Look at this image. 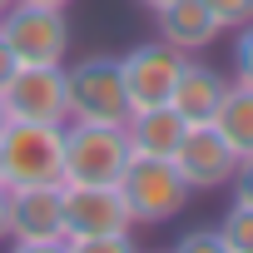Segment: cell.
I'll return each mask as SVG.
<instances>
[{"label":"cell","mask_w":253,"mask_h":253,"mask_svg":"<svg viewBox=\"0 0 253 253\" xmlns=\"http://www.w3.org/2000/svg\"><path fill=\"white\" fill-rule=\"evenodd\" d=\"M124 134H129V149H134V154L174 159L179 144H184V134H189V119H184L174 104H149V109H129Z\"/></svg>","instance_id":"cell-12"},{"label":"cell","mask_w":253,"mask_h":253,"mask_svg":"<svg viewBox=\"0 0 253 253\" xmlns=\"http://www.w3.org/2000/svg\"><path fill=\"white\" fill-rule=\"evenodd\" d=\"M0 40L10 45V55L20 65H65L70 60V20L60 5L15 0L0 15Z\"/></svg>","instance_id":"cell-4"},{"label":"cell","mask_w":253,"mask_h":253,"mask_svg":"<svg viewBox=\"0 0 253 253\" xmlns=\"http://www.w3.org/2000/svg\"><path fill=\"white\" fill-rule=\"evenodd\" d=\"M228 189H233V199H238V204H253V154H243V159H238V169H233Z\"/></svg>","instance_id":"cell-20"},{"label":"cell","mask_w":253,"mask_h":253,"mask_svg":"<svg viewBox=\"0 0 253 253\" xmlns=\"http://www.w3.org/2000/svg\"><path fill=\"white\" fill-rule=\"evenodd\" d=\"M0 179H5V189L60 184L65 179V124L10 119L0 134Z\"/></svg>","instance_id":"cell-2"},{"label":"cell","mask_w":253,"mask_h":253,"mask_svg":"<svg viewBox=\"0 0 253 253\" xmlns=\"http://www.w3.org/2000/svg\"><path fill=\"white\" fill-rule=\"evenodd\" d=\"M5 109L10 119H40V124H70V89H65V65H20L15 80L5 84Z\"/></svg>","instance_id":"cell-9"},{"label":"cell","mask_w":253,"mask_h":253,"mask_svg":"<svg viewBox=\"0 0 253 253\" xmlns=\"http://www.w3.org/2000/svg\"><path fill=\"white\" fill-rule=\"evenodd\" d=\"M174 164L189 179V189H228V179L238 169V154L228 149V139L213 129V124H189Z\"/></svg>","instance_id":"cell-10"},{"label":"cell","mask_w":253,"mask_h":253,"mask_svg":"<svg viewBox=\"0 0 253 253\" xmlns=\"http://www.w3.org/2000/svg\"><path fill=\"white\" fill-rule=\"evenodd\" d=\"M213 129L228 139V149H233L238 159L253 154V89H248V84H233V80H228L223 104H218V114H213Z\"/></svg>","instance_id":"cell-14"},{"label":"cell","mask_w":253,"mask_h":253,"mask_svg":"<svg viewBox=\"0 0 253 253\" xmlns=\"http://www.w3.org/2000/svg\"><path fill=\"white\" fill-rule=\"evenodd\" d=\"M65 189V248L75 253L89 238L129 233V209H124L114 184H60Z\"/></svg>","instance_id":"cell-7"},{"label":"cell","mask_w":253,"mask_h":253,"mask_svg":"<svg viewBox=\"0 0 253 253\" xmlns=\"http://www.w3.org/2000/svg\"><path fill=\"white\" fill-rule=\"evenodd\" d=\"M233 84L253 89V20L243 30H233Z\"/></svg>","instance_id":"cell-17"},{"label":"cell","mask_w":253,"mask_h":253,"mask_svg":"<svg viewBox=\"0 0 253 253\" xmlns=\"http://www.w3.org/2000/svg\"><path fill=\"white\" fill-rule=\"evenodd\" d=\"M0 184H5V179H0Z\"/></svg>","instance_id":"cell-27"},{"label":"cell","mask_w":253,"mask_h":253,"mask_svg":"<svg viewBox=\"0 0 253 253\" xmlns=\"http://www.w3.org/2000/svg\"><path fill=\"white\" fill-rule=\"evenodd\" d=\"M179 65H184V55L174 45H164L159 35L144 40V45H134L129 55H119V75H124V99H129V109L169 104L174 80H179Z\"/></svg>","instance_id":"cell-8"},{"label":"cell","mask_w":253,"mask_h":253,"mask_svg":"<svg viewBox=\"0 0 253 253\" xmlns=\"http://www.w3.org/2000/svg\"><path fill=\"white\" fill-rule=\"evenodd\" d=\"M10 5H15V0H0V15H5V10H10Z\"/></svg>","instance_id":"cell-26"},{"label":"cell","mask_w":253,"mask_h":253,"mask_svg":"<svg viewBox=\"0 0 253 253\" xmlns=\"http://www.w3.org/2000/svg\"><path fill=\"white\" fill-rule=\"evenodd\" d=\"M5 233H10V189L0 184V238H5Z\"/></svg>","instance_id":"cell-22"},{"label":"cell","mask_w":253,"mask_h":253,"mask_svg":"<svg viewBox=\"0 0 253 253\" xmlns=\"http://www.w3.org/2000/svg\"><path fill=\"white\" fill-rule=\"evenodd\" d=\"M139 5H144V10H159V5H169V0H139Z\"/></svg>","instance_id":"cell-25"},{"label":"cell","mask_w":253,"mask_h":253,"mask_svg":"<svg viewBox=\"0 0 253 253\" xmlns=\"http://www.w3.org/2000/svg\"><path fill=\"white\" fill-rule=\"evenodd\" d=\"M204 5L218 20V30H243L253 20V0H204Z\"/></svg>","instance_id":"cell-16"},{"label":"cell","mask_w":253,"mask_h":253,"mask_svg":"<svg viewBox=\"0 0 253 253\" xmlns=\"http://www.w3.org/2000/svg\"><path fill=\"white\" fill-rule=\"evenodd\" d=\"M20 253H55L65 248V189L60 184H30L10 189V233Z\"/></svg>","instance_id":"cell-6"},{"label":"cell","mask_w":253,"mask_h":253,"mask_svg":"<svg viewBox=\"0 0 253 253\" xmlns=\"http://www.w3.org/2000/svg\"><path fill=\"white\" fill-rule=\"evenodd\" d=\"M134 159L124 124L70 119L65 124V179L60 184H119L124 164Z\"/></svg>","instance_id":"cell-3"},{"label":"cell","mask_w":253,"mask_h":253,"mask_svg":"<svg viewBox=\"0 0 253 253\" xmlns=\"http://www.w3.org/2000/svg\"><path fill=\"white\" fill-rule=\"evenodd\" d=\"M174 248L179 253H223V233L218 228H189V233H179Z\"/></svg>","instance_id":"cell-18"},{"label":"cell","mask_w":253,"mask_h":253,"mask_svg":"<svg viewBox=\"0 0 253 253\" xmlns=\"http://www.w3.org/2000/svg\"><path fill=\"white\" fill-rule=\"evenodd\" d=\"M5 124H10V109H5V99H0V134H5Z\"/></svg>","instance_id":"cell-23"},{"label":"cell","mask_w":253,"mask_h":253,"mask_svg":"<svg viewBox=\"0 0 253 253\" xmlns=\"http://www.w3.org/2000/svg\"><path fill=\"white\" fill-rule=\"evenodd\" d=\"M15 70H20V60L10 55V45H5V40H0V94H5V84L15 80Z\"/></svg>","instance_id":"cell-21"},{"label":"cell","mask_w":253,"mask_h":253,"mask_svg":"<svg viewBox=\"0 0 253 253\" xmlns=\"http://www.w3.org/2000/svg\"><path fill=\"white\" fill-rule=\"evenodd\" d=\"M65 89H70V119H99V124L129 119L119 55H84L75 65L65 60Z\"/></svg>","instance_id":"cell-5"},{"label":"cell","mask_w":253,"mask_h":253,"mask_svg":"<svg viewBox=\"0 0 253 253\" xmlns=\"http://www.w3.org/2000/svg\"><path fill=\"white\" fill-rule=\"evenodd\" d=\"M114 189H119L124 209H129V223L134 228L174 223L189 209V199H194V189L179 174V164L174 159H149V154H134L129 164H124V174H119Z\"/></svg>","instance_id":"cell-1"},{"label":"cell","mask_w":253,"mask_h":253,"mask_svg":"<svg viewBox=\"0 0 253 253\" xmlns=\"http://www.w3.org/2000/svg\"><path fill=\"white\" fill-rule=\"evenodd\" d=\"M218 233H223V253H253V204L233 199V209L223 213Z\"/></svg>","instance_id":"cell-15"},{"label":"cell","mask_w":253,"mask_h":253,"mask_svg":"<svg viewBox=\"0 0 253 253\" xmlns=\"http://www.w3.org/2000/svg\"><path fill=\"white\" fill-rule=\"evenodd\" d=\"M35 5H60V10H70L75 0H35Z\"/></svg>","instance_id":"cell-24"},{"label":"cell","mask_w":253,"mask_h":253,"mask_svg":"<svg viewBox=\"0 0 253 253\" xmlns=\"http://www.w3.org/2000/svg\"><path fill=\"white\" fill-rule=\"evenodd\" d=\"M223 89H228V75H223V70H213V65L184 55L169 104H174L189 124H213V114H218V104H223Z\"/></svg>","instance_id":"cell-11"},{"label":"cell","mask_w":253,"mask_h":253,"mask_svg":"<svg viewBox=\"0 0 253 253\" xmlns=\"http://www.w3.org/2000/svg\"><path fill=\"white\" fill-rule=\"evenodd\" d=\"M154 25H159V40L174 45L179 55H199V50H209L223 35L204 0H169V5L154 10Z\"/></svg>","instance_id":"cell-13"},{"label":"cell","mask_w":253,"mask_h":253,"mask_svg":"<svg viewBox=\"0 0 253 253\" xmlns=\"http://www.w3.org/2000/svg\"><path fill=\"white\" fill-rule=\"evenodd\" d=\"M134 248V228L129 233H104V238H89V243H80L75 253H129Z\"/></svg>","instance_id":"cell-19"}]
</instances>
